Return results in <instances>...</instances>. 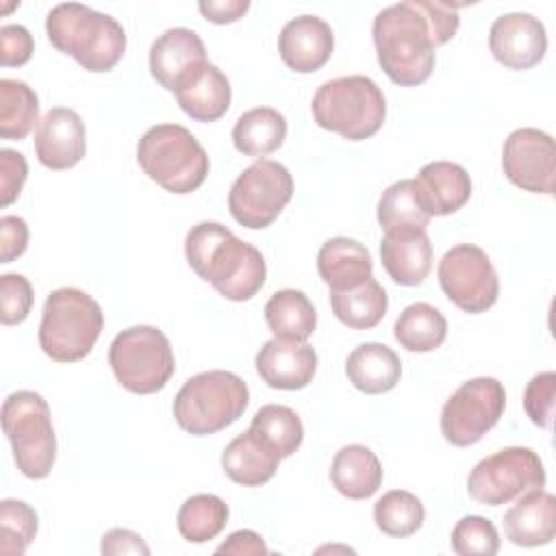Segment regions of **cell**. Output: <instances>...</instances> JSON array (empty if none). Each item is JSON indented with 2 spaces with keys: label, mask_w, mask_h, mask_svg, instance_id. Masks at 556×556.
Masks as SVG:
<instances>
[{
  "label": "cell",
  "mask_w": 556,
  "mask_h": 556,
  "mask_svg": "<svg viewBox=\"0 0 556 556\" xmlns=\"http://www.w3.org/2000/svg\"><path fill=\"white\" fill-rule=\"evenodd\" d=\"M460 26L458 7L434 0H406L376 13L371 37L382 72L400 87L426 83L434 70L437 48Z\"/></svg>",
  "instance_id": "6da1fadb"
},
{
  "label": "cell",
  "mask_w": 556,
  "mask_h": 556,
  "mask_svg": "<svg viewBox=\"0 0 556 556\" xmlns=\"http://www.w3.org/2000/svg\"><path fill=\"white\" fill-rule=\"evenodd\" d=\"M189 267L213 289L232 302L254 298L267 278V265L258 248L241 241L219 222H200L185 237Z\"/></svg>",
  "instance_id": "7a4b0ae2"
},
{
  "label": "cell",
  "mask_w": 556,
  "mask_h": 556,
  "mask_svg": "<svg viewBox=\"0 0 556 556\" xmlns=\"http://www.w3.org/2000/svg\"><path fill=\"white\" fill-rule=\"evenodd\" d=\"M50 43L87 72L113 70L126 50V33L109 13L80 2H61L46 17Z\"/></svg>",
  "instance_id": "3957f363"
},
{
  "label": "cell",
  "mask_w": 556,
  "mask_h": 556,
  "mask_svg": "<svg viewBox=\"0 0 556 556\" xmlns=\"http://www.w3.org/2000/svg\"><path fill=\"white\" fill-rule=\"evenodd\" d=\"M311 111L319 128L348 141H363L382 128L387 102L382 89L369 76L352 74L321 83L313 96Z\"/></svg>",
  "instance_id": "277c9868"
},
{
  "label": "cell",
  "mask_w": 556,
  "mask_h": 556,
  "mask_svg": "<svg viewBox=\"0 0 556 556\" xmlns=\"http://www.w3.org/2000/svg\"><path fill=\"white\" fill-rule=\"evenodd\" d=\"M137 163L143 174L169 193L187 195L208 176V154L180 124H156L137 143Z\"/></svg>",
  "instance_id": "5b68a950"
},
{
  "label": "cell",
  "mask_w": 556,
  "mask_h": 556,
  "mask_svg": "<svg viewBox=\"0 0 556 556\" xmlns=\"http://www.w3.org/2000/svg\"><path fill=\"white\" fill-rule=\"evenodd\" d=\"M250 404L243 378L226 369H211L191 376L174 397L176 424L193 434H215L235 424Z\"/></svg>",
  "instance_id": "8992f818"
},
{
  "label": "cell",
  "mask_w": 556,
  "mask_h": 556,
  "mask_svg": "<svg viewBox=\"0 0 556 556\" xmlns=\"http://www.w3.org/2000/svg\"><path fill=\"white\" fill-rule=\"evenodd\" d=\"M104 328L100 304L76 287L54 289L43 304L39 345L46 356L59 363L83 361Z\"/></svg>",
  "instance_id": "52a82bcc"
},
{
  "label": "cell",
  "mask_w": 556,
  "mask_h": 556,
  "mask_svg": "<svg viewBox=\"0 0 556 556\" xmlns=\"http://www.w3.org/2000/svg\"><path fill=\"white\" fill-rule=\"evenodd\" d=\"M2 430L13 460L30 480L46 478L56 460V434L48 402L35 391H13L2 402Z\"/></svg>",
  "instance_id": "ba28073f"
},
{
  "label": "cell",
  "mask_w": 556,
  "mask_h": 556,
  "mask_svg": "<svg viewBox=\"0 0 556 556\" xmlns=\"http://www.w3.org/2000/svg\"><path fill=\"white\" fill-rule=\"evenodd\" d=\"M109 365L117 382L137 395L161 391L176 371L169 339L163 330L148 324L130 326L113 339Z\"/></svg>",
  "instance_id": "9c48e42d"
},
{
  "label": "cell",
  "mask_w": 556,
  "mask_h": 556,
  "mask_svg": "<svg viewBox=\"0 0 556 556\" xmlns=\"http://www.w3.org/2000/svg\"><path fill=\"white\" fill-rule=\"evenodd\" d=\"M293 195V176L271 159H256L230 187L228 211L250 230L271 226Z\"/></svg>",
  "instance_id": "30bf717a"
},
{
  "label": "cell",
  "mask_w": 556,
  "mask_h": 556,
  "mask_svg": "<svg viewBox=\"0 0 556 556\" xmlns=\"http://www.w3.org/2000/svg\"><path fill=\"white\" fill-rule=\"evenodd\" d=\"M543 486V460L534 450L519 445L504 447L482 458L467 476L469 495L484 506H502Z\"/></svg>",
  "instance_id": "8fae6325"
},
{
  "label": "cell",
  "mask_w": 556,
  "mask_h": 556,
  "mask_svg": "<svg viewBox=\"0 0 556 556\" xmlns=\"http://www.w3.org/2000/svg\"><path fill=\"white\" fill-rule=\"evenodd\" d=\"M504 408L506 391L497 378H471L463 382L443 404L441 434L456 447H469L500 421Z\"/></svg>",
  "instance_id": "7c38bea8"
},
{
  "label": "cell",
  "mask_w": 556,
  "mask_h": 556,
  "mask_svg": "<svg viewBox=\"0 0 556 556\" xmlns=\"http://www.w3.org/2000/svg\"><path fill=\"white\" fill-rule=\"evenodd\" d=\"M437 276L447 300L465 313L478 315L497 302V271L489 254L473 243L450 248L439 261Z\"/></svg>",
  "instance_id": "4fadbf2b"
},
{
  "label": "cell",
  "mask_w": 556,
  "mask_h": 556,
  "mask_svg": "<svg viewBox=\"0 0 556 556\" xmlns=\"http://www.w3.org/2000/svg\"><path fill=\"white\" fill-rule=\"evenodd\" d=\"M504 176L530 193L554 195L556 189V146L539 128L513 130L502 148Z\"/></svg>",
  "instance_id": "5bb4252c"
},
{
  "label": "cell",
  "mask_w": 556,
  "mask_h": 556,
  "mask_svg": "<svg viewBox=\"0 0 556 556\" xmlns=\"http://www.w3.org/2000/svg\"><path fill=\"white\" fill-rule=\"evenodd\" d=\"M148 65L163 89L178 93L204 74L208 65L204 41L191 28H167L150 46Z\"/></svg>",
  "instance_id": "9a60e30c"
},
{
  "label": "cell",
  "mask_w": 556,
  "mask_h": 556,
  "mask_svg": "<svg viewBox=\"0 0 556 556\" xmlns=\"http://www.w3.org/2000/svg\"><path fill=\"white\" fill-rule=\"evenodd\" d=\"M489 50L497 63L508 70H530L547 52V33L539 17L530 13H504L489 30Z\"/></svg>",
  "instance_id": "2e32d148"
},
{
  "label": "cell",
  "mask_w": 556,
  "mask_h": 556,
  "mask_svg": "<svg viewBox=\"0 0 556 556\" xmlns=\"http://www.w3.org/2000/svg\"><path fill=\"white\" fill-rule=\"evenodd\" d=\"M37 161L54 172L78 165L85 156V124L74 109L52 106L35 130Z\"/></svg>",
  "instance_id": "e0dca14e"
},
{
  "label": "cell",
  "mask_w": 556,
  "mask_h": 556,
  "mask_svg": "<svg viewBox=\"0 0 556 556\" xmlns=\"http://www.w3.org/2000/svg\"><path fill=\"white\" fill-rule=\"evenodd\" d=\"M256 371L261 380L280 391H298L313 382L317 371V352L306 341L269 339L256 352Z\"/></svg>",
  "instance_id": "ac0fdd59"
},
{
  "label": "cell",
  "mask_w": 556,
  "mask_h": 556,
  "mask_svg": "<svg viewBox=\"0 0 556 556\" xmlns=\"http://www.w3.org/2000/svg\"><path fill=\"white\" fill-rule=\"evenodd\" d=\"M332 50V28L317 15H298L289 20L278 35L280 59L298 74L321 70L330 61Z\"/></svg>",
  "instance_id": "d6986e66"
},
{
  "label": "cell",
  "mask_w": 556,
  "mask_h": 556,
  "mask_svg": "<svg viewBox=\"0 0 556 556\" xmlns=\"http://www.w3.org/2000/svg\"><path fill=\"white\" fill-rule=\"evenodd\" d=\"M413 191L428 217H443L460 211L469 202L471 178L458 163L432 161L413 178Z\"/></svg>",
  "instance_id": "ffe728a7"
},
{
  "label": "cell",
  "mask_w": 556,
  "mask_h": 556,
  "mask_svg": "<svg viewBox=\"0 0 556 556\" xmlns=\"http://www.w3.org/2000/svg\"><path fill=\"white\" fill-rule=\"evenodd\" d=\"M504 534L513 545L539 547L556 536V497L545 489H532L517 497L504 515Z\"/></svg>",
  "instance_id": "44dd1931"
},
{
  "label": "cell",
  "mask_w": 556,
  "mask_h": 556,
  "mask_svg": "<svg viewBox=\"0 0 556 556\" xmlns=\"http://www.w3.org/2000/svg\"><path fill=\"white\" fill-rule=\"evenodd\" d=\"M380 261L389 278L402 287L421 285L432 267V243L426 230L384 235Z\"/></svg>",
  "instance_id": "7402d4cb"
},
{
  "label": "cell",
  "mask_w": 556,
  "mask_h": 556,
  "mask_svg": "<svg viewBox=\"0 0 556 556\" xmlns=\"http://www.w3.org/2000/svg\"><path fill=\"white\" fill-rule=\"evenodd\" d=\"M317 271L330 291H345L371 278L374 261L361 241L332 237L317 252Z\"/></svg>",
  "instance_id": "603a6c76"
},
{
  "label": "cell",
  "mask_w": 556,
  "mask_h": 556,
  "mask_svg": "<svg viewBox=\"0 0 556 556\" xmlns=\"http://www.w3.org/2000/svg\"><path fill=\"white\" fill-rule=\"evenodd\" d=\"M345 376L354 389L367 395H380L400 382V356L384 343H361L348 354Z\"/></svg>",
  "instance_id": "cb8c5ba5"
},
{
  "label": "cell",
  "mask_w": 556,
  "mask_h": 556,
  "mask_svg": "<svg viewBox=\"0 0 556 556\" xmlns=\"http://www.w3.org/2000/svg\"><path fill=\"white\" fill-rule=\"evenodd\" d=\"M280 456L267 447L250 428L237 434L222 452L224 473L243 486H261L269 482L278 469Z\"/></svg>",
  "instance_id": "d4e9b609"
},
{
  "label": "cell",
  "mask_w": 556,
  "mask_h": 556,
  "mask_svg": "<svg viewBox=\"0 0 556 556\" xmlns=\"http://www.w3.org/2000/svg\"><path fill=\"white\" fill-rule=\"evenodd\" d=\"M330 482L348 500H367L382 484V465L367 445L352 443L334 454Z\"/></svg>",
  "instance_id": "484cf974"
},
{
  "label": "cell",
  "mask_w": 556,
  "mask_h": 556,
  "mask_svg": "<svg viewBox=\"0 0 556 556\" xmlns=\"http://www.w3.org/2000/svg\"><path fill=\"white\" fill-rule=\"evenodd\" d=\"M287 139V119L271 106H254L239 115L232 143L243 156L261 159L276 152Z\"/></svg>",
  "instance_id": "4316f807"
},
{
  "label": "cell",
  "mask_w": 556,
  "mask_h": 556,
  "mask_svg": "<svg viewBox=\"0 0 556 556\" xmlns=\"http://www.w3.org/2000/svg\"><path fill=\"white\" fill-rule=\"evenodd\" d=\"M265 321L276 339L306 341L317 326V311L300 289H280L265 304Z\"/></svg>",
  "instance_id": "83f0119b"
},
{
  "label": "cell",
  "mask_w": 556,
  "mask_h": 556,
  "mask_svg": "<svg viewBox=\"0 0 556 556\" xmlns=\"http://www.w3.org/2000/svg\"><path fill=\"white\" fill-rule=\"evenodd\" d=\"M334 317L352 330H369L387 315L389 298L384 287L371 276L363 285L345 291H330Z\"/></svg>",
  "instance_id": "f1b7e54d"
},
{
  "label": "cell",
  "mask_w": 556,
  "mask_h": 556,
  "mask_svg": "<svg viewBox=\"0 0 556 556\" xmlns=\"http://www.w3.org/2000/svg\"><path fill=\"white\" fill-rule=\"evenodd\" d=\"M176 100H178V106L191 119L217 122L230 109V100H232L230 80L217 65L208 63L204 74L193 85L176 93Z\"/></svg>",
  "instance_id": "f546056e"
},
{
  "label": "cell",
  "mask_w": 556,
  "mask_h": 556,
  "mask_svg": "<svg viewBox=\"0 0 556 556\" xmlns=\"http://www.w3.org/2000/svg\"><path fill=\"white\" fill-rule=\"evenodd\" d=\"M393 334L408 352H434L447 337V319L432 304L415 302L397 315Z\"/></svg>",
  "instance_id": "4dcf8cb0"
},
{
  "label": "cell",
  "mask_w": 556,
  "mask_h": 556,
  "mask_svg": "<svg viewBox=\"0 0 556 556\" xmlns=\"http://www.w3.org/2000/svg\"><path fill=\"white\" fill-rule=\"evenodd\" d=\"M228 504L213 493H198L182 502L178 508L176 526L185 541L206 543L215 539L228 523Z\"/></svg>",
  "instance_id": "1f68e13d"
},
{
  "label": "cell",
  "mask_w": 556,
  "mask_h": 556,
  "mask_svg": "<svg viewBox=\"0 0 556 556\" xmlns=\"http://www.w3.org/2000/svg\"><path fill=\"white\" fill-rule=\"evenodd\" d=\"M39 122V98L15 78L0 80V137L9 141L24 139Z\"/></svg>",
  "instance_id": "d6a6232c"
},
{
  "label": "cell",
  "mask_w": 556,
  "mask_h": 556,
  "mask_svg": "<svg viewBox=\"0 0 556 556\" xmlns=\"http://www.w3.org/2000/svg\"><path fill=\"white\" fill-rule=\"evenodd\" d=\"M250 430L267 445L271 447L280 460L289 458L304 439V426L298 417V413L282 404H265L261 406L250 424Z\"/></svg>",
  "instance_id": "836d02e7"
},
{
  "label": "cell",
  "mask_w": 556,
  "mask_h": 556,
  "mask_svg": "<svg viewBox=\"0 0 556 556\" xmlns=\"http://www.w3.org/2000/svg\"><path fill=\"white\" fill-rule=\"evenodd\" d=\"M378 224L384 235L428 228L430 217L415 198L413 180H397L382 191L378 200Z\"/></svg>",
  "instance_id": "e575fe53"
},
{
  "label": "cell",
  "mask_w": 556,
  "mask_h": 556,
  "mask_svg": "<svg viewBox=\"0 0 556 556\" xmlns=\"http://www.w3.org/2000/svg\"><path fill=\"white\" fill-rule=\"evenodd\" d=\"M426 519L424 504L417 495L404 489L387 491L374 504V521L378 530L393 539H406L415 534Z\"/></svg>",
  "instance_id": "d590c367"
},
{
  "label": "cell",
  "mask_w": 556,
  "mask_h": 556,
  "mask_svg": "<svg viewBox=\"0 0 556 556\" xmlns=\"http://www.w3.org/2000/svg\"><path fill=\"white\" fill-rule=\"evenodd\" d=\"M37 513L22 500L0 502V554L22 556L37 534Z\"/></svg>",
  "instance_id": "8d00e7d4"
},
{
  "label": "cell",
  "mask_w": 556,
  "mask_h": 556,
  "mask_svg": "<svg viewBox=\"0 0 556 556\" xmlns=\"http://www.w3.org/2000/svg\"><path fill=\"white\" fill-rule=\"evenodd\" d=\"M450 543L460 556H493L500 552L497 528L491 519L480 515H467L456 521Z\"/></svg>",
  "instance_id": "74e56055"
},
{
  "label": "cell",
  "mask_w": 556,
  "mask_h": 556,
  "mask_svg": "<svg viewBox=\"0 0 556 556\" xmlns=\"http://www.w3.org/2000/svg\"><path fill=\"white\" fill-rule=\"evenodd\" d=\"M33 285L22 274L0 276V321L4 326L22 324L33 308Z\"/></svg>",
  "instance_id": "f35d334b"
},
{
  "label": "cell",
  "mask_w": 556,
  "mask_h": 556,
  "mask_svg": "<svg viewBox=\"0 0 556 556\" xmlns=\"http://www.w3.org/2000/svg\"><path fill=\"white\" fill-rule=\"evenodd\" d=\"M554 400H556V374L541 371L532 376L523 389V410L534 426L539 428L552 426Z\"/></svg>",
  "instance_id": "ab89813d"
},
{
  "label": "cell",
  "mask_w": 556,
  "mask_h": 556,
  "mask_svg": "<svg viewBox=\"0 0 556 556\" xmlns=\"http://www.w3.org/2000/svg\"><path fill=\"white\" fill-rule=\"evenodd\" d=\"M35 50L33 35L22 24H4L0 28V63L4 67H20L30 61Z\"/></svg>",
  "instance_id": "60d3db41"
},
{
  "label": "cell",
  "mask_w": 556,
  "mask_h": 556,
  "mask_svg": "<svg viewBox=\"0 0 556 556\" xmlns=\"http://www.w3.org/2000/svg\"><path fill=\"white\" fill-rule=\"evenodd\" d=\"M28 176V163L24 159V154L11 150V148H2L0 150V193H2V206L13 204L20 193L22 187L26 182Z\"/></svg>",
  "instance_id": "b9f144b4"
},
{
  "label": "cell",
  "mask_w": 556,
  "mask_h": 556,
  "mask_svg": "<svg viewBox=\"0 0 556 556\" xmlns=\"http://www.w3.org/2000/svg\"><path fill=\"white\" fill-rule=\"evenodd\" d=\"M28 248V226L17 215L0 217V263H11Z\"/></svg>",
  "instance_id": "7bdbcfd3"
},
{
  "label": "cell",
  "mask_w": 556,
  "mask_h": 556,
  "mask_svg": "<svg viewBox=\"0 0 556 556\" xmlns=\"http://www.w3.org/2000/svg\"><path fill=\"white\" fill-rule=\"evenodd\" d=\"M100 552L106 556H117V554H150V547L146 545V541L128 530V528H111L100 543Z\"/></svg>",
  "instance_id": "ee69618b"
},
{
  "label": "cell",
  "mask_w": 556,
  "mask_h": 556,
  "mask_svg": "<svg viewBox=\"0 0 556 556\" xmlns=\"http://www.w3.org/2000/svg\"><path fill=\"white\" fill-rule=\"evenodd\" d=\"M217 554H235V556H265L269 554L265 541L254 530H237L232 532L217 549Z\"/></svg>",
  "instance_id": "f6af8a7d"
},
{
  "label": "cell",
  "mask_w": 556,
  "mask_h": 556,
  "mask_svg": "<svg viewBox=\"0 0 556 556\" xmlns=\"http://www.w3.org/2000/svg\"><path fill=\"white\" fill-rule=\"evenodd\" d=\"M200 13L213 22V24H232L245 15L250 9L248 0H208V2H198Z\"/></svg>",
  "instance_id": "bcb514c9"
}]
</instances>
